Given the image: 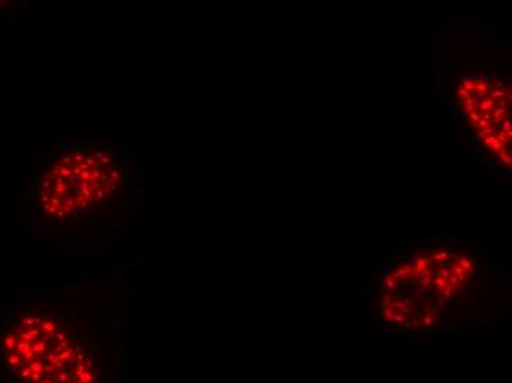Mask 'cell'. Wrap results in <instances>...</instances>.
I'll use <instances>...</instances> for the list:
<instances>
[{
    "label": "cell",
    "instance_id": "cell-2",
    "mask_svg": "<svg viewBox=\"0 0 512 383\" xmlns=\"http://www.w3.org/2000/svg\"><path fill=\"white\" fill-rule=\"evenodd\" d=\"M118 176L114 158L105 152H65L40 177L39 208L59 220L89 210L111 196Z\"/></svg>",
    "mask_w": 512,
    "mask_h": 383
},
{
    "label": "cell",
    "instance_id": "cell-3",
    "mask_svg": "<svg viewBox=\"0 0 512 383\" xmlns=\"http://www.w3.org/2000/svg\"><path fill=\"white\" fill-rule=\"evenodd\" d=\"M462 112L483 145L511 167V90L486 76H468L458 87Z\"/></svg>",
    "mask_w": 512,
    "mask_h": 383
},
{
    "label": "cell",
    "instance_id": "cell-1",
    "mask_svg": "<svg viewBox=\"0 0 512 383\" xmlns=\"http://www.w3.org/2000/svg\"><path fill=\"white\" fill-rule=\"evenodd\" d=\"M0 356L21 383H96L92 357L51 314H18L0 338Z\"/></svg>",
    "mask_w": 512,
    "mask_h": 383
}]
</instances>
